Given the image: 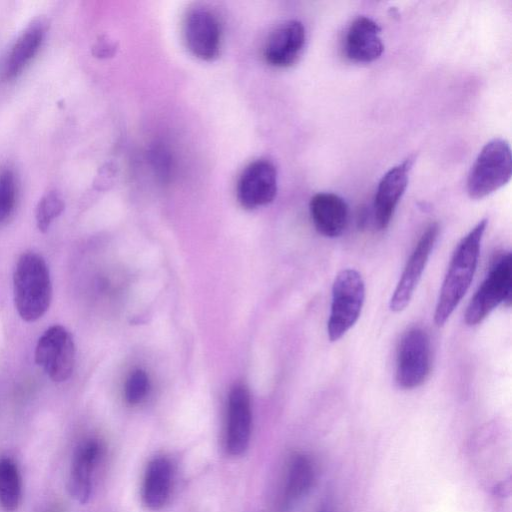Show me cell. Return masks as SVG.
<instances>
[{
  "mask_svg": "<svg viewBox=\"0 0 512 512\" xmlns=\"http://www.w3.org/2000/svg\"><path fill=\"white\" fill-rule=\"evenodd\" d=\"M47 29V19L39 16L20 33L3 60L1 77L4 81L17 78L25 70L41 48Z\"/></svg>",
  "mask_w": 512,
  "mask_h": 512,
  "instance_id": "cell-13",
  "label": "cell"
},
{
  "mask_svg": "<svg viewBox=\"0 0 512 512\" xmlns=\"http://www.w3.org/2000/svg\"><path fill=\"white\" fill-rule=\"evenodd\" d=\"M315 479L314 465L311 459L304 454L292 457L285 487V498L294 502L305 496L313 486Z\"/></svg>",
  "mask_w": 512,
  "mask_h": 512,
  "instance_id": "cell-19",
  "label": "cell"
},
{
  "mask_svg": "<svg viewBox=\"0 0 512 512\" xmlns=\"http://www.w3.org/2000/svg\"><path fill=\"white\" fill-rule=\"evenodd\" d=\"M14 304L19 316L34 322L49 309L52 282L44 258L35 252L23 253L13 273Z\"/></svg>",
  "mask_w": 512,
  "mask_h": 512,
  "instance_id": "cell-2",
  "label": "cell"
},
{
  "mask_svg": "<svg viewBox=\"0 0 512 512\" xmlns=\"http://www.w3.org/2000/svg\"><path fill=\"white\" fill-rule=\"evenodd\" d=\"M365 298L364 281L358 271L347 268L335 277L327 333L339 340L358 320Z\"/></svg>",
  "mask_w": 512,
  "mask_h": 512,
  "instance_id": "cell-4",
  "label": "cell"
},
{
  "mask_svg": "<svg viewBox=\"0 0 512 512\" xmlns=\"http://www.w3.org/2000/svg\"><path fill=\"white\" fill-rule=\"evenodd\" d=\"M439 234V225L430 223L420 236L390 299V309L399 312L409 304L426 267Z\"/></svg>",
  "mask_w": 512,
  "mask_h": 512,
  "instance_id": "cell-9",
  "label": "cell"
},
{
  "mask_svg": "<svg viewBox=\"0 0 512 512\" xmlns=\"http://www.w3.org/2000/svg\"><path fill=\"white\" fill-rule=\"evenodd\" d=\"M487 223L486 218L480 220L453 253L435 308L434 321L438 326L444 325L470 287Z\"/></svg>",
  "mask_w": 512,
  "mask_h": 512,
  "instance_id": "cell-1",
  "label": "cell"
},
{
  "mask_svg": "<svg viewBox=\"0 0 512 512\" xmlns=\"http://www.w3.org/2000/svg\"><path fill=\"white\" fill-rule=\"evenodd\" d=\"M310 215L315 229L323 236H340L348 224V205L337 194L320 192L315 194L309 204Z\"/></svg>",
  "mask_w": 512,
  "mask_h": 512,
  "instance_id": "cell-17",
  "label": "cell"
},
{
  "mask_svg": "<svg viewBox=\"0 0 512 512\" xmlns=\"http://www.w3.org/2000/svg\"><path fill=\"white\" fill-rule=\"evenodd\" d=\"M512 176L509 143L495 138L484 145L467 177V193L472 199H482L507 184Z\"/></svg>",
  "mask_w": 512,
  "mask_h": 512,
  "instance_id": "cell-3",
  "label": "cell"
},
{
  "mask_svg": "<svg viewBox=\"0 0 512 512\" xmlns=\"http://www.w3.org/2000/svg\"><path fill=\"white\" fill-rule=\"evenodd\" d=\"M496 260L467 306L465 322L469 326H475L482 322L501 303L510 302L511 254L504 253Z\"/></svg>",
  "mask_w": 512,
  "mask_h": 512,
  "instance_id": "cell-5",
  "label": "cell"
},
{
  "mask_svg": "<svg viewBox=\"0 0 512 512\" xmlns=\"http://www.w3.org/2000/svg\"><path fill=\"white\" fill-rule=\"evenodd\" d=\"M324 512V511H323Z\"/></svg>",
  "mask_w": 512,
  "mask_h": 512,
  "instance_id": "cell-24",
  "label": "cell"
},
{
  "mask_svg": "<svg viewBox=\"0 0 512 512\" xmlns=\"http://www.w3.org/2000/svg\"><path fill=\"white\" fill-rule=\"evenodd\" d=\"M431 369V344L427 332L420 327L408 329L399 342L395 379L402 389L422 385Z\"/></svg>",
  "mask_w": 512,
  "mask_h": 512,
  "instance_id": "cell-6",
  "label": "cell"
},
{
  "mask_svg": "<svg viewBox=\"0 0 512 512\" xmlns=\"http://www.w3.org/2000/svg\"><path fill=\"white\" fill-rule=\"evenodd\" d=\"M102 455V445L97 439L81 443L73 455L68 478L69 494L79 503L89 501L93 489V472Z\"/></svg>",
  "mask_w": 512,
  "mask_h": 512,
  "instance_id": "cell-16",
  "label": "cell"
},
{
  "mask_svg": "<svg viewBox=\"0 0 512 512\" xmlns=\"http://www.w3.org/2000/svg\"><path fill=\"white\" fill-rule=\"evenodd\" d=\"M17 201V181L9 167L0 170V224L6 222L14 212Z\"/></svg>",
  "mask_w": 512,
  "mask_h": 512,
  "instance_id": "cell-22",
  "label": "cell"
},
{
  "mask_svg": "<svg viewBox=\"0 0 512 512\" xmlns=\"http://www.w3.org/2000/svg\"><path fill=\"white\" fill-rule=\"evenodd\" d=\"M414 161L415 156L410 155L382 176L374 198V220L379 230L386 229L390 224L396 206L407 188Z\"/></svg>",
  "mask_w": 512,
  "mask_h": 512,
  "instance_id": "cell-12",
  "label": "cell"
},
{
  "mask_svg": "<svg viewBox=\"0 0 512 512\" xmlns=\"http://www.w3.org/2000/svg\"><path fill=\"white\" fill-rule=\"evenodd\" d=\"M277 193V172L268 160H256L241 173L237 198L246 209H255L273 201Z\"/></svg>",
  "mask_w": 512,
  "mask_h": 512,
  "instance_id": "cell-10",
  "label": "cell"
},
{
  "mask_svg": "<svg viewBox=\"0 0 512 512\" xmlns=\"http://www.w3.org/2000/svg\"><path fill=\"white\" fill-rule=\"evenodd\" d=\"M173 467L165 456L154 457L147 465L142 498L147 508L161 509L168 501L172 490Z\"/></svg>",
  "mask_w": 512,
  "mask_h": 512,
  "instance_id": "cell-18",
  "label": "cell"
},
{
  "mask_svg": "<svg viewBox=\"0 0 512 512\" xmlns=\"http://www.w3.org/2000/svg\"><path fill=\"white\" fill-rule=\"evenodd\" d=\"M251 428L250 394L245 386L237 384L228 396L225 448L229 455L240 456L247 450Z\"/></svg>",
  "mask_w": 512,
  "mask_h": 512,
  "instance_id": "cell-11",
  "label": "cell"
},
{
  "mask_svg": "<svg viewBox=\"0 0 512 512\" xmlns=\"http://www.w3.org/2000/svg\"><path fill=\"white\" fill-rule=\"evenodd\" d=\"M306 41L303 24L289 20L280 24L268 37L264 47V58L275 67H288L299 58Z\"/></svg>",
  "mask_w": 512,
  "mask_h": 512,
  "instance_id": "cell-14",
  "label": "cell"
},
{
  "mask_svg": "<svg viewBox=\"0 0 512 512\" xmlns=\"http://www.w3.org/2000/svg\"><path fill=\"white\" fill-rule=\"evenodd\" d=\"M76 349L70 332L61 325L49 327L38 339L35 362L54 382L66 381L75 365Z\"/></svg>",
  "mask_w": 512,
  "mask_h": 512,
  "instance_id": "cell-7",
  "label": "cell"
},
{
  "mask_svg": "<svg viewBox=\"0 0 512 512\" xmlns=\"http://www.w3.org/2000/svg\"><path fill=\"white\" fill-rule=\"evenodd\" d=\"M183 34L187 48L196 57L211 61L219 56L221 26L218 17L210 9H191L184 19Z\"/></svg>",
  "mask_w": 512,
  "mask_h": 512,
  "instance_id": "cell-8",
  "label": "cell"
},
{
  "mask_svg": "<svg viewBox=\"0 0 512 512\" xmlns=\"http://www.w3.org/2000/svg\"><path fill=\"white\" fill-rule=\"evenodd\" d=\"M149 391V378L145 371L141 369L134 370L128 377L124 395L129 404L140 403Z\"/></svg>",
  "mask_w": 512,
  "mask_h": 512,
  "instance_id": "cell-23",
  "label": "cell"
},
{
  "mask_svg": "<svg viewBox=\"0 0 512 512\" xmlns=\"http://www.w3.org/2000/svg\"><path fill=\"white\" fill-rule=\"evenodd\" d=\"M22 499V479L16 462L0 458V507L5 512L18 509Z\"/></svg>",
  "mask_w": 512,
  "mask_h": 512,
  "instance_id": "cell-20",
  "label": "cell"
},
{
  "mask_svg": "<svg viewBox=\"0 0 512 512\" xmlns=\"http://www.w3.org/2000/svg\"><path fill=\"white\" fill-rule=\"evenodd\" d=\"M381 28L371 18L359 16L349 25L345 40L346 57L353 62L369 63L378 59L384 50Z\"/></svg>",
  "mask_w": 512,
  "mask_h": 512,
  "instance_id": "cell-15",
  "label": "cell"
},
{
  "mask_svg": "<svg viewBox=\"0 0 512 512\" xmlns=\"http://www.w3.org/2000/svg\"><path fill=\"white\" fill-rule=\"evenodd\" d=\"M64 200L57 191L47 192L38 202L35 212L39 231H48L52 222L63 212Z\"/></svg>",
  "mask_w": 512,
  "mask_h": 512,
  "instance_id": "cell-21",
  "label": "cell"
}]
</instances>
